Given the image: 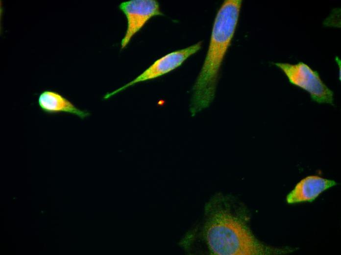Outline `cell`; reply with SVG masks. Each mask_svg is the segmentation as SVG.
Instances as JSON below:
<instances>
[{
    "mask_svg": "<svg viewBox=\"0 0 341 255\" xmlns=\"http://www.w3.org/2000/svg\"><path fill=\"white\" fill-rule=\"evenodd\" d=\"M244 205L231 195L218 193L205 204L203 214L183 240L189 253L210 255H272L293 252L264 244L253 234Z\"/></svg>",
    "mask_w": 341,
    "mask_h": 255,
    "instance_id": "obj_1",
    "label": "cell"
},
{
    "mask_svg": "<svg viewBox=\"0 0 341 255\" xmlns=\"http://www.w3.org/2000/svg\"><path fill=\"white\" fill-rule=\"evenodd\" d=\"M273 64L284 73L291 84L307 92L313 101L334 105L333 92L323 82L318 72L308 65L301 61L295 64L282 62Z\"/></svg>",
    "mask_w": 341,
    "mask_h": 255,
    "instance_id": "obj_3",
    "label": "cell"
},
{
    "mask_svg": "<svg viewBox=\"0 0 341 255\" xmlns=\"http://www.w3.org/2000/svg\"><path fill=\"white\" fill-rule=\"evenodd\" d=\"M242 0H225L214 22L208 51L192 87L189 105L191 116L209 107L215 97L219 71L233 38Z\"/></svg>",
    "mask_w": 341,
    "mask_h": 255,
    "instance_id": "obj_2",
    "label": "cell"
},
{
    "mask_svg": "<svg viewBox=\"0 0 341 255\" xmlns=\"http://www.w3.org/2000/svg\"><path fill=\"white\" fill-rule=\"evenodd\" d=\"M38 103L43 112L49 114L67 113L81 119L90 115L88 111L78 108L61 94L51 90L43 91L39 96Z\"/></svg>",
    "mask_w": 341,
    "mask_h": 255,
    "instance_id": "obj_7",
    "label": "cell"
},
{
    "mask_svg": "<svg viewBox=\"0 0 341 255\" xmlns=\"http://www.w3.org/2000/svg\"><path fill=\"white\" fill-rule=\"evenodd\" d=\"M202 41L184 49L170 52L155 60L151 65L134 79L123 86L108 92L103 96L108 99L135 84L156 78L177 69L192 55L201 48Z\"/></svg>",
    "mask_w": 341,
    "mask_h": 255,
    "instance_id": "obj_4",
    "label": "cell"
},
{
    "mask_svg": "<svg viewBox=\"0 0 341 255\" xmlns=\"http://www.w3.org/2000/svg\"><path fill=\"white\" fill-rule=\"evenodd\" d=\"M338 183L333 179L317 175L306 177L300 180L286 196V202L292 204L314 201L323 192Z\"/></svg>",
    "mask_w": 341,
    "mask_h": 255,
    "instance_id": "obj_6",
    "label": "cell"
},
{
    "mask_svg": "<svg viewBox=\"0 0 341 255\" xmlns=\"http://www.w3.org/2000/svg\"><path fill=\"white\" fill-rule=\"evenodd\" d=\"M119 8L127 20L126 30L121 43L122 50L151 18L164 15L156 0H130L121 3Z\"/></svg>",
    "mask_w": 341,
    "mask_h": 255,
    "instance_id": "obj_5",
    "label": "cell"
}]
</instances>
